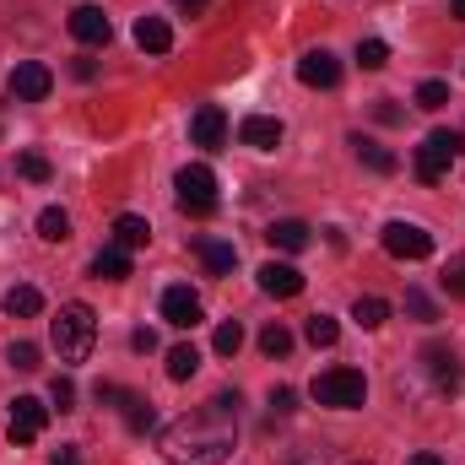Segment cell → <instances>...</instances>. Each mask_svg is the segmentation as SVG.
Here are the masks:
<instances>
[{"label": "cell", "mask_w": 465, "mask_h": 465, "mask_svg": "<svg viewBox=\"0 0 465 465\" xmlns=\"http://www.w3.org/2000/svg\"><path fill=\"white\" fill-rule=\"evenodd\" d=\"M49 336H54L60 362H87V351H93V341H98V314H93L87 303H65V309L54 314Z\"/></svg>", "instance_id": "cell-2"}, {"label": "cell", "mask_w": 465, "mask_h": 465, "mask_svg": "<svg viewBox=\"0 0 465 465\" xmlns=\"http://www.w3.org/2000/svg\"><path fill=\"white\" fill-rule=\"evenodd\" d=\"M357 65H362V71H384V65H390V44H384V38H362V44H357Z\"/></svg>", "instance_id": "cell-26"}, {"label": "cell", "mask_w": 465, "mask_h": 465, "mask_svg": "<svg viewBox=\"0 0 465 465\" xmlns=\"http://www.w3.org/2000/svg\"><path fill=\"white\" fill-rule=\"evenodd\" d=\"M232 439H238V395H217L184 411L179 422H168L157 450L173 465H223L232 455Z\"/></svg>", "instance_id": "cell-1"}, {"label": "cell", "mask_w": 465, "mask_h": 465, "mask_svg": "<svg viewBox=\"0 0 465 465\" xmlns=\"http://www.w3.org/2000/svg\"><path fill=\"white\" fill-rule=\"evenodd\" d=\"M5 314H11V320H33V314H44V292L27 287V282H16V287L5 292Z\"/></svg>", "instance_id": "cell-19"}, {"label": "cell", "mask_w": 465, "mask_h": 465, "mask_svg": "<svg viewBox=\"0 0 465 465\" xmlns=\"http://www.w3.org/2000/svg\"><path fill=\"white\" fill-rule=\"evenodd\" d=\"M49 87H54V71L38 65V60H22V65L11 71V98H16V104H44Z\"/></svg>", "instance_id": "cell-8"}, {"label": "cell", "mask_w": 465, "mask_h": 465, "mask_svg": "<svg viewBox=\"0 0 465 465\" xmlns=\"http://www.w3.org/2000/svg\"><path fill=\"white\" fill-rule=\"evenodd\" d=\"M260 292H271V298H298V292H303V271L287 265V260H265V265H260Z\"/></svg>", "instance_id": "cell-13"}, {"label": "cell", "mask_w": 465, "mask_h": 465, "mask_svg": "<svg viewBox=\"0 0 465 465\" xmlns=\"http://www.w3.org/2000/svg\"><path fill=\"white\" fill-rule=\"evenodd\" d=\"M93 276H104V282H124V276H130V249L104 243V249H98V260H93Z\"/></svg>", "instance_id": "cell-20"}, {"label": "cell", "mask_w": 465, "mask_h": 465, "mask_svg": "<svg viewBox=\"0 0 465 465\" xmlns=\"http://www.w3.org/2000/svg\"><path fill=\"white\" fill-rule=\"evenodd\" d=\"M292 411V390H271V422Z\"/></svg>", "instance_id": "cell-37"}, {"label": "cell", "mask_w": 465, "mask_h": 465, "mask_svg": "<svg viewBox=\"0 0 465 465\" xmlns=\"http://www.w3.org/2000/svg\"><path fill=\"white\" fill-rule=\"evenodd\" d=\"M71 38H76V44L104 49V44L114 38V22L104 16V5H76V11H71Z\"/></svg>", "instance_id": "cell-9"}, {"label": "cell", "mask_w": 465, "mask_h": 465, "mask_svg": "<svg viewBox=\"0 0 465 465\" xmlns=\"http://www.w3.org/2000/svg\"><path fill=\"white\" fill-rule=\"evenodd\" d=\"M49 428V406L38 401V395H16V406H11V444H33L38 433Z\"/></svg>", "instance_id": "cell-6"}, {"label": "cell", "mask_w": 465, "mask_h": 465, "mask_svg": "<svg viewBox=\"0 0 465 465\" xmlns=\"http://www.w3.org/2000/svg\"><path fill=\"white\" fill-rule=\"evenodd\" d=\"M428 373H433V384L444 390V395H460L465 390V368H460V351L455 347H428Z\"/></svg>", "instance_id": "cell-11"}, {"label": "cell", "mask_w": 465, "mask_h": 465, "mask_svg": "<svg viewBox=\"0 0 465 465\" xmlns=\"http://www.w3.org/2000/svg\"><path fill=\"white\" fill-rule=\"evenodd\" d=\"M260 351H265V357H287V351H292V331L271 320V325L260 331Z\"/></svg>", "instance_id": "cell-28"}, {"label": "cell", "mask_w": 465, "mask_h": 465, "mask_svg": "<svg viewBox=\"0 0 465 465\" xmlns=\"http://www.w3.org/2000/svg\"><path fill=\"white\" fill-rule=\"evenodd\" d=\"M16 173H22V179H33V184H44L54 168H49V157H38V152H22V157H16Z\"/></svg>", "instance_id": "cell-32"}, {"label": "cell", "mask_w": 465, "mask_h": 465, "mask_svg": "<svg viewBox=\"0 0 465 465\" xmlns=\"http://www.w3.org/2000/svg\"><path fill=\"white\" fill-rule=\"evenodd\" d=\"M309 223H298V217H282V223H271L265 238H271V249H282V254H298V249H309Z\"/></svg>", "instance_id": "cell-16"}, {"label": "cell", "mask_w": 465, "mask_h": 465, "mask_svg": "<svg viewBox=\"0 0 465 465\" xmlns=\"http://www.w3.org/2000/svg\"><path fill=\"white\" fill-rule=\"evenodd\" d=\"M5 362H11L16 373H38V347H33V341H11Z\"/></svg>", "instance_id": "cell-30"}, {"label": "cell", "mask_w": 465, "mask_h": 465, "mask_svg": "<svg viewBox=\"0 0 465 465\" xmlns=\"http://www.w3.org/2000/svg\"><path fill=\"white\" fill-rule=\"evenodd\" d=\"M314 401L320 406H336V411H351V406L368 401V379L357 368H331V373L314 379Z\"/></svg>", "instance_id": "cell-4"}, {"label": "cell", "mask_w": 465, "mask_h": 465, "mask_svg": "<svg viewBox=\"0 0 465 465\" xmlns=\"http://www.w3.org/2000/svg\"><path fill=\"white\" fill-rule=\"evenodd\" d=\"M173 190H179V206H184V212H195V217L217 212V173H212L206 163H190V168H179Z\"/></svg>", "instance_id": "cell-5"}, {"label": "cell", "mask_w": 465, "mask_h": 465, "mask_svg": "<svg viewBox=\"0 0 465 465\" xmlns=\"http://www.w3.org/2000/svg\"><path fill=\"white\" fill-rule=\"evenodd\" d=\"M455 16H460V22H465V0H455Z\"/></svg>", "instance_id": "cell-42"}, {"label": "cell", "mask_w": 465, "mask_h": 465, "mask_svg": "<svg viewBox=\"0 0 465 465\" xmlns=\"http://www.w3.org/2000/svg\"><path fill=\"white\" fill-rule=\"evenodd\" d=\"M163 320H168L173 331H195V325L206 320V309H201V298H195L190 287H168V292H163Z\"/></svg>", "instance_id": "cell-10"}, {"label": "cell", "mask_w": 465, "mask_h": 465, "mask_svg": "<svg viewBox=\"0 0 465 465\" xmlns=\"http://www.w3.org/2000/svg\"><path fill=\"white\" fill-rule=\"evenodd\" d=\"M303 336H309L314 347H336V341H341V325H336L331 314H314V320L303 325Z\"/></svg>", "instance_id": "cell-27"}, {"label": "cell", "mask_w": 465, "mask_h": 465, "mask_svg": "<svg viewBox=\"0 0 465 465\" xmlns=\"http://www.w3.org/2000/svg\"><path fill=\"white\" fill-rule=\"evenodd\" d=\"M135 44H141L146 54H168V49H173V27H168L163 16H141V22H135Z\"/></svg>", "instance_id": "cell-18"}, {"label": "cell", "mask_w": 465, "mask_h": 465, "mask_svg": "<svg viewBox=\"0 0 465 465\" xmlns=\"http://www.w3.org/2000/svg\"><path fill=\"white\" fill-rule=\"evenodd\" d=\"M124 422H130V433H152V422H157V417H152V406H146V401H130V406H124Z\"/></svg>", "instance_id": "cell-34"}, {"label": "cell", "mask_w": 465, "mask_h": 465, "mask_svg": "<svg viewBox=\"0 0 465 465\" xmlns=\"http://www.w3.org/2000/svg\"><path fill=\"white\" fill-rule=\"evenodd\" d=\"M195 254H201V265L212 276H232V265H238V249L223 243V238H195Z\"/></svg>", "instance_id": "cell-17"}, {"label": "cell", "mask_w": 465, "mask_h": 465, "mask_svg": "<svg viewBox=\"0 0 465 465\" xmlns=\"http://www.w3.org/2000/svg\"><path fill=\"white\" fill-rule=\"evenodd\" d=\"M49 395H54V406H60V411H71V406H76V384H71L65 373H60L54 384H49Z\"/></svg>", "instance_id": "cell-36"}, {"label": "cell", "mask_w": 465, "mask_h": 465, "mask_svg": "<svg viewBox=\"0 0 465 465\" xmlns=\"http://www.w3.org/2000/svg\"><path fill=\"white\" fill-rule=\"evenodd\" d=\"M298 82L325 93V87H336V82H341V60H336L331 49H309V54L298 60Z\"/></svg>", "instance_id": "cell-12"}, {"label": "cell", "mask_w": 465, "mask_h": 465, "mask_svg": "<svg viewBox=\"0 0 465 465\" xmlns=\"http://www.w3.org/2000/svg\"><path fill=\"white\" fill-rule=\"evenodd\" d=\"M439 282H444L450 298H465V254H450V260H444V276H439Z\"/></svg>", "instance_id": "cell-29"}, {"label": "cell", "mask_w": 465, "mask_h": 465, "mask_svg": "<svg viewBox=\"0 0 465 465\" xmlns=\"http://www.w3.org/2000/svg\"><path fill=\"white\" fill-rule=\"evenodd\" d=\"M351 146H357V157L373 168V173H395L401 163H395V152H384L379 141H368V135H351Z\"/></svg>", "instance_id": "cell-21"}, {"label": "cell", "mask_w": 465, "mask_h": 465, "mask_svg": "<svg viewBox=\"0 0 465 465\" xmlns=\"http://www.w3.org/2000/svg\"><path fill=\"white\" fill-rule=\"evenodd\" d=\"M130 347L135 351H157V336H152V331H130Z\"/></svg>", "instance_id": "cell-38"}, {"label": "cell", "mask_w": 465, "mask_h": 465, "mask_svg": "<svg viewBox=\"0 0 465 465\" xmlns=\"http://www.w3.org/2000/svg\"><path fill=\"white\" fill-rule=\"evenodd\" d=\"M146 238H152L146 217H130V212H124V217H114V243H119V249H141Z\"/></svg>", "instance_id": "cell-23"}, {"label": "cell", "mask_w": 465, "mask_h": 465, "mask_svg": "<svg viewBox=\"0 0 465 465\" xmlns=\"http://www.w3.org/2000/svg\"><path fill=\"white\" fill-rule=\"evenodd\" d=\"M54 465H82V450H76V444H65V450L54 455Z\"/></svg>", "instance_id": "cell-39"}, {"label": "cell", "mask_w": 465, "mask_h": 465, "mask_svg": "<svg viewBox=\"0 0 465 465\" xmlns=\"http://www.w3.org/2000/svg\"><path fill=\"white\" fill-rule=\"evenodd\" d=\"M384 249H390L395 260H428V254H433V232L417 228V223H390V228H384Z\"/></svg>", "instance_id": "cell-7"}, {"label": "cell", "mask_w": 465, "mask_h": 465, "mask_svg": "<svg viewBox=\"0 0 465 465\" xmlns=\"http://www.w3.org/2000/svg\"><path fill=\"white\" fill-rule=\"evenodd\" d=\"M173 5H179V11H184V16H201V11H206V5H212V0H173Z\"/></svg>", "instance_id": "cell-40"}, {"label": "cell", "mask_w": 465, "mask_h": 465, "mask_svg": "<svg viewBox=\"0 0 465 465\" xmlns=\"http://www.w3.org/2000/svg\"><path fill=\"white\" fill-rule=\"evenodd\" d=\"M460 146L465 141L455 130H433V135L417 146V179H422V184H439V179L460 163Z\"/></svg>", "instance_id": "cell-3"}, {"label": "cell", "mask_w": 465, "mask_h": 465, "mask_svg": "<svg viewBox=\"0 0 465 465\" xmlns=\"http://www.w3.org/2000/svg\"><path fill=\"white\" fill-rule=\"evenodd\" d=\"M238 141H243V146H254V152H276V146H282V119L249 114L243 124H238Z\"/></svg>", "instance_id": "cell-15"}, {"label": "cell", "mask_w": 465, "mask_h": 465, "mask_svg": "<svg viewBox=\"0 0 465 465\" xmlns=\"http://www.w3.org/2000/svg\"><path fill=\"white\" fill-rule=\"evenodd\" d=\"M195 368H201V351L190 347V341H184V347H168V379H173V384L195 379Z\"/></svg>", "instance_id": "cell-22"}, {"label": "cell", "mask_w": 465, "mask_h": 465, "mask_svg": "<svg viewBox=\"0 0 465 465\" xmlns=\"http://www.w3.org/2000/svg\"><path fill=\"white\" fill-rule=\"evenodd\" d=\"M351 320H357L362 331H379V325L390 320V303H384V298H357V309H351Z\"/></svg>", "instance_id": "cell-25"}, {"label": "cell", "mask_w": 465, "mask_h": 465, "mask_svg": "<svg viewBox=\"0 0 465 465\" xmlns=\"http://www.w3.org/2000/svg\"><path fill=\"white\" fill-rule=\"evenodd\" d=\"M411 465H444V460H439V455H428V450H422V455H411Z\"/></svg>", "instance_id": "cell-41"}, {"label": "cell", "mask_w": 465, "mask_h": 465, "mask_svg": "<svg viewBox=\"0 0 465 465\" xmlns=\"http://www.w3.org/2000/svg\"><path fill=\"white\" fill-rule=\"evenodd\" d=\"M223 135H228V114H223L217 104H201V109L190 114V141H195V146L212 152V146H223Z\"/></svg>", "instance_id": "cell-14"}, {"label": "cell", "mask_w": 465, "mask_h": 465, "mask_svg": "<svg viewBox=\"0 0 465 465\" xmlns=\"http://www.w3.org/2000/svg\"><path fill=\"white\" fill-rule=\"evenodd\" d=\"M444 104H450V87H444V82H422V87H417V109H428V114H439Z\"/></svg>", "instance_id": "cell-31"}, {"label": "cell", "mask_w": 465, "mask_h": 465, "mask_svg": "<svg viewBox=\"0 0 465 465\" xmlns=\"http://www.w3.org/2000/svg\"><path fill=\"white\" fill-rule=\"evenodd\" d=\"M212 347L223 351V357H232V351L243 347V325H238V320H228V325H217V336H212Z\"/></svg>", "instance_id": "cell-33"}, {"label": "cell", "mask_w": 465, "mask_h": 465, "mask_svg": "<svg viewBox=\"0 0 465 465\" xmlns=\"http://www.w3.org/2000/svg\"><path fill=\"white\" fill-rule=\"evenodd\" d=\"M406 309H411V314H417L422 325H433V320H439V309H433V298H428V292H417V287L406 292Z\"/></svg>", "instance_id": "cell-35"}, {"label": "cell", "mask_w": 465, "mask_h": 465, "mask_svg": "<svg viewBox=\"0 0 465 465\" xmlns=\"http://www.w3.org/2000/svg\"><path fill=\"white\" fill-rule=\"evenodd\" d=\"M38 238H44V243H65V238H71V217H65L60 206H44V212H38Z\"/></svg>", "instance_id": "cell-24"}]
</instances>
